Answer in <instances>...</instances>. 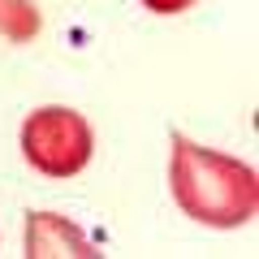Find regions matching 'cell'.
<instances>
[{
    "instance_id": "1",
    "label": "cell",
    "mask_w": 259,
    "mask_h": 259,
    "mask_svg": "<svg viewBox=\"0 0 259 259\" xmlns=\"http://www.w3.org/2000/svg\"><path fill=\"white\" fill-rule=\"evenodd\" d=\"M168 190L173 203L190 221L212 225V229H238L259 207V182L255 168L225 151L199 147L186 134H173L168 143Z\"/></svg>"
},
{
    "instance_id": "2",
    "label": "cell",
    "mask_w": 259,
    "mask_h": 259,
    "mask_svg": "<svg viewBox=\"0 0 259 259\" xmlns=\"http://www.w3.org/2000/svg\"><path fill=\"white\" fill-rule=\"evenodd\" d=\"M91 125H87L82 112L74 108H61V104H48V108H35L26 121H22V156L35 173L44 177H65L82 173L91 164Z\"/></svg>"
},
{
    "instance_id": "3",
    "label": "cell",
    "mask_w": 259,
    "mask_h": 259,
    "mask_svg": "<svg viewBox=\"0 0 259 259\" xmlns=\"http://www.w3.org/2000/svg\"><path fill=\"white\" fill-rule=\"evenodd\" d=\"M26 255L30 259H56V255L91 259L95 246L87 242V233L74 221H65L56 212H30L26 216Z\"/></svg>"
},
{
    "instance_id": "4",
    "label": "cell",
    "mask_w": 259,
    "mask_h": 259,
    "mask_svg": "<svg viewBox=\"0 0 259 259\" xmlns=\"http://www.w3.org/2000/svg\"><path fill=\"white\" fill-rule=\"evenodd\" d=\"M44 18H39L35 0H0V30L13 39V44H26L39 35Z\"/></svg>"
},
{
    "instance_id": "5",
    "label": "cell",
    "mask_w": 259,
    "mask_h": 259,
    "mask_svg": "<svg viewBox=\"0 0 259 259\" xmlns=\"http://www.w3.org/2000/svg\"><path fill=\"white\" fill-rule=\"evenodd\" d=\"M143 5H147L151 13H186L194 0H143Z\"/></svg>"
}]
</instances>
